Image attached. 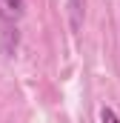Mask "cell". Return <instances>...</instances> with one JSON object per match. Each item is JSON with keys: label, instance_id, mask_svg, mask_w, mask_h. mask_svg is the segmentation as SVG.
<instances>
[{"label": "cell", "instance_id": "1", "mask_svg": "<svg viewBox=\"0 0 120 123\" xmlns=\"http://www.w3.org/2000/svg\"><path fill=\"white\" fill-rule=\"evenodd\" d=\"M26 9V0H0V20L3 23H14Z\"/></svg>", "mask_w": 120, "mask_h": 123}, {"label": "cell", "instance_id": "2", "mask_svg": "<svg viewBox=\"0 0 120 123\" xmlns=\"http://www.w3.org/2000/svg\"><path fill=\"white\" fill-rule=\"evenodd\" d=\"M69 12H72V29H80V20H83V0H69Z\"/></svg>", "mask_w": 120, "mask_h": 123}, {"label": "cell", "instance_id": "3", "mask_svg": "<svg viewBox=\"0 0 120 123\" xmlns=\"http://www.w3.org/2000/svg\"><path fill=\"white\" fill-rule=\"evenodd\" d=\"M100 123H120V117L114 115V109H109V106H106V109L100 112Z\"/></svg>", "mask_w": 120, "mask_h": 123}]
</instances>
